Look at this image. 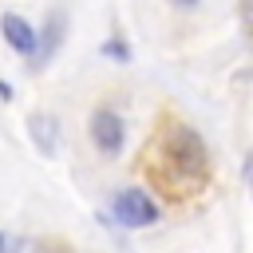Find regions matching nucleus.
<instances>
[{"label": "nucleus", "mask_w": 253, "mask_h": 253, "mask_svg": "<svg viewBox=\"0 0 253 253\" xmlns=\"http://www.w3.org/2000/svg\"><path fill=\"white\" fill-rule=\"evenodd\" d=\"M107 55H119V59H126V47H123V43H107Z\"/></svg>", "instance_id": "5"}, {"label": "nucleus", "mask_w": 253, "mask_h": 253, "mask_svg": "<svg viewBox=\"0 0 253 253\" xmlns=\"http://www.w3.org/2000/svg\"><path fill=\"white\" fill-rule=\"evenodd\" d=\"M0 249H4V237H0Z\"/></svg>", "instance_id": "7"}, {"label": "nucleus", "mask_w": 253, "mask_h": 253, "mask_svg": "<svg viewBox=\"0 0 253 253\" xmlns=\"http://www.w3.org/2000/svg\"><path fill=\"white\" fill-rule=\"evenodd\" d=\"M0 32H4V40H8L20 55H36V51H40V36H36V28H32L24 16L4 12V16H0Z\"/></svg>", "instance_id": "3"}, {"label": "nucleus", "mask_w": 253, "mask_h": 253, "mask_svg": "<svg viewBox=\"0 0 253 253\" xmlns=\"http://www.w3.org/2000/svg\"><path fill=\"white\" fill-rule=\"evenodd\" d=\"M174 4H178V8H194L198 0H174Z\"/></svg>", "instance_id": "6"}, {"label": "nucleus", "mask_w": 253, "mask_h": 253, "mask_svg": "<svg viewBox=\"0 0 253 253\" xmlns=\"http://www.w3.org/2000/svg\"><path fill=\"white\" fill-rule=\"evenodd\" d=\"M123 119L115 115V111H95L91 115V138H95V146L103 150V154H119L123 150Z\"/></svg>", "instance_id": "2"}, {"label": "nucleus", "mask_w": 253, "mask_h": 253, "mask_svg": "<svg viewBox=\"0 0 253 253\" xmlns=\"http://www.w3.org/2000/svg\"><path fill=\"white\" fill-rule=\"evenodd\" d=\"M115 213H119L123 225H134V229L158 221V206H154V198H150L146 190H119V198H115Z\"/></svg>", "instance_id": "1"}, {"label": "nucleus", "mask_w": 253, "mask_h": 253, "mask_svg": "<svg viewBox=\"0 0 253 253\" xmlns=\"http://www.w3.org/2000/svg\"><path fill=\"white\" fill-rule=\"evenodd\" d=\"M28 134H32V142H36V150L43 158H55V150H59V119L55 115H47V111L32 115L28 119Z\"/></svg>", "instance_id": "4"}]
</instances>
